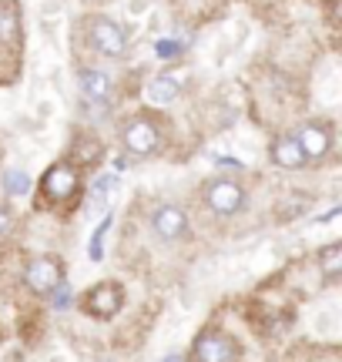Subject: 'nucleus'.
<instances>
[{
    "instance_id": "obj_9",
    "label": "nucleus",
    "mask_w": 342,
    "mask_h": 362,
    "mask_svg": "<svg viewBox=\"0 0 342 362\" xmlns=\"http://www.w3.org/2000/svg\"><path fill=\"white\" fill-rule=\"evenodd\" d=\"M272 161H276L278 168L295 171V168H302L309 158L302 155V148H299V141H295V138H278V141L272 144Z\"/></svg>"
},
{
    "instance_id": "obj_14",
    "label": "nucleus",
    "mask_w": 342,
    "mask_h": 362,
    "mask_svg": "<svg viewBox=\"0 0 342 362\" xmlns=\"http://www.w3.org/2000/svg\"><path fill=\"white\" fill-rule=\"evenodd\" d=\"M319 265H322V272H326L329 279H336V275L342 272V245L322 248V255H319Z\"/></svg>"
},
{
    "instance_id": "obj_12",
    "label": "nucleus",
    "mask_w": 342,
    "mask_h": 362,
    "mask_svg": "<svg viewBox=\"0 0 342 362\" xmlns=\"http://www.w3.org/2000/svg\"><path fill=\"white\" fill-rule=\"evenodd\" d=\"M178 90H182V84H178V78H168V74H161V78H155L151 84L145 88V98L151 104H171L175 98H178Z\"/></svg>"
},
{
    "instance_id": "obj_15",
    "label": "nucleus",
    "mask_w": 342,
    "mask_h": 362,
    "mask_svg": "<svg viewBox=\"0 0 342 362\" xmlns=\"http://www.w3.org/2000/svg\"><path fill=\"white\" fill-rule=\"evenodd\" d=\"M27 188H30V178H27V171L11 168L7 175H4V192H7V194H27Z\"/></svg>"
},
{
    "instance_id": "obj_13",
    "label": "nucleus",
    "mask_w": 342,
    "mask_h": 362,
    "mask_svg": "<svg viewBox=\"0 0 342 362\" xmlns=\"http://www.w3.org/2000/svg\"><path fill=\"white\" fill-rule=\"evenodd\" d=\"M20 37V11L17 4H0V44H13Z\"/></svg>"
},
{
    "instance_id": "obj_11",
    "label": "nucleus",
    "mask_w": 342,
    "mask_h": 362,
    "mask_svg": "<svg viewBox=\"0 0 342 362\" xmlns=\"http://www.w3.org/2000/svg\"><path fill=\"white\" fill-rule=\"evenodd\" d=\"M78 84H81V94H84L88 101H105L107 90H111V81H107V74H101V71H81Z\"/></svg>"
},
{
    "instance_id": "obj_18",
    "label": "nucleus",
    "mask_w": 342,
    "mask_h": 362,
    "mask_svg": "<svg viewBox=\"0 0 342 362\" xmlns=\"http://www.w3.org/2000/svg\"><path fill=\"white\" fill-rule=\"evenodd\" d=\"M11 225H13V215H11V211H7L4 205H0V238L11 232Z\"/></svg>"
},
{
    "instance_id": "obj_4",
    "label": "nucleus",
    "mask_w": 342,
    "mask_h": 362,
    "mask_svg": "<svg viewBox=\"0 0 342 362\" xmlns=\"http://www.w3.org/2000/svg\"><path fill=\"white\" fill-rule=\"evenodd\" d=\"M61 279H64V275H61V265H57L54 259H34L30 265H27V272H24L27 288H30V292H37V296H47Z\"/></svg>"
},
{
    "instance_id": "obj_17",
    "label": "nucleus",
    "mask_w": 342,
    "mask_h": 362,
    "mask_svg": "<svg viewBox=\"0 0 342 362\" xmlns=\"http://www.w3.org/2000/svg\"><path fill=\"white\" fill-rule=\"evenodd\" d=\"M107 228H111V218L101 221V228H98V232H94V238H91V259H94V262H98L101 255H105V248H101V238H105Z\"/></svg>"
},
{
    "instance_id": "obj_10",
    "label": "nucleus",
    "mask_w": 342,
    "mask_h": 362,
    "mask_svg": "<svg viewBox=\"0 0 342 362\" xmlns=\"http://www.w3.org/2000/svg\"><path fill=\"white\" fill-rule=\"evenodd\" d=\"M295 141H299V148H302L305 158H322L326 151H329V131L319 128V124H305L302 134H299Z\"/></svg>"
},
{
    "instance_id": "obj_6",
    "label": "nucleus",
    "mask_w": 342,
    "mask_h": 362,
    "mask_svg": "<svg viewBox=\"0 0 342 362\" xmlns=\"http://www.w3.org/2000/svg\"><path fill=\"white\" fill-rule=\"evenodd\" d=\"M151 228L158 232V238L175 242V238H182V235L188 232V215L175 205H161L158 211L151 215Z\"/></svg>"
},
{
    "instance_id": "obj_19",
    "label": "nucleus",
    "mask_w": 342,
    "mask_h": 362,
    "mask_svg": "<svg viewBox=\"0 0 342 362\" xmlns=\"http://www.w3.org/2000/svg\"><path fill=\"white\" fill-rule=\"evenodd\" d=\"M155 51H158L161 57H171V54H178V44H171V40H158V44H155Z\"/></svg>"
},
{
    "instance_id": "obj_22",
    "label": "nucleus",
    "mask_w": 342,
    "mask_h": 362,
    "mask_svg": "<svg viewBox=\"0 0 342 362\" xmlns=\"http://www.w3.org/2000/svg\"><path fill=\"white\" fill-rule=\"evenodd\" d=\"M165 362H182V359H178V356H168V359H165Z\"/></svg>"
},
{
    "instance_id": "obj_16",
    "label": "nucleus",
    "mask_w": 342,
    "mask_h": 362,
    "mask_svg": "<svg viewBox=\"0 0 342 362\" xmlns=\"http://www.w3.org/2000/svg\"><path fill=\"white\" fill-rule=\"evenodd\" d=\"M47 298H51V309H57V312H64L67 305H71V285L61 279V282L54 285L51 292H47Z\"/></svg>"
},
{
    "instance_id": "obj_1",
    "label": "nucleus",
    "mask_w": 342,
    "mask_h": 362,
    "mask_svg": "<svg viewBox=\"0 0 342 362\" xmlns=\"http://www.w3.org/2000/svg\"><path fill=\"white\" fill-rule=\"evenodd\" d=\"M205 202L218 215H235V211L245 208V192L238 188L235 181H211L205 188Z\"/></svg>"
},
{
    "instance_id": "obj_7",
    "label": "nucleus",
    "mask_w": 342,
    "mask_h": 362,
    "mask_svg": "<svg viewBox=\"0 0 342 362\" xmlns=\"http://www.w3.org/2000/svg\"><path fill=\"white\" fill-rule=\"evenodd\" d=\"M40 188H44V194H47V198H54V202H64V198H71V194L78 192V171L67 168V165H54V168L44 175Z\"/></svg>"
},
{
    "instance_id": "obj_21",
    "label": "nucleus",
    "mask_w": 342,
    "mask_h": 362,
    "mask_svg": "<svg viewBox=\"0 0 342 362\" xmlns=\"http://www.w3.org/2000/svg\"><path fill=\"white\" fill-rule=\"evenodd\" d=\"M218 165H222V168H242V161H232V158H218Z\"/></svg>"
},
{
    "instance_id": "obj_8",
    "label": "nucleus",
    "mask_w": 342,
    "mask_h": 362,
    "mask_svg": "<svg viewBox=\"0 0 342 362\" xmlns=\"http://www.w3.org/2000/svg\"><path fill=\"white\" fill-rule=\"evenodd\" d=\"M124 144H128V151H134V155H151L158 148V128L148 124V121H131L124 128Z\"/></svg>"
},
{
    "instance_id": "obj_20",
    "label": "nucleus",
    "mask_w": 342,
    "mask_h": 362,
    "mask_svg": "<svg viewBox=\"0 0 342 362\" xmlns=\"http://www.w3.org/2000/svg\"><path fill=\"white\" fill-rule=\"evenodd\" d=\"M107 188H114V178H98V181H94V192H98V194L107 192Z\"/></svg>"
},
{
    "instance_id": "obj_3",
    "label": "nucleus",
    "mask_w": 342,
    "mask_h": 362,
    "mask_svg": "<svg viewBox=\"0 0 342 362\" xmlns=\"http://www.w3.org/2000/svg\"><path fill=\"white\" fill-rule=\"evenodd\" d=\"M121 302H124L121 285L105 282V285H98V288H91V292H88V298H84V309L91 312V315H98V319H111V315H118V312H121Z\"/></svg>"
},
{
    "instance_id": "obj_5",
    "label": "nucleus",
    "mask_w": 342,
    "mask_h": 362,
    "mask_svg": "<svg viewBox=\"0 0 342 362\" xmlns=\"http://www.w3.org/2000/svg\"><path fill=\"white\" fill-rule=\"evenodd\" d=\"M91 40L101 54H111V57L124 54V30L114 21H107V17H98L91 24Z\"/></svg>"
},
{
    "instance_id": "obj_2",
    "label": "nucleus",
    "mask_w": 342,
    "mask_h": 362,
    "mask_svg": "<svg viewBox=\"0 0 342 362\" xmlns=\"http://www.w3.org/2000/svg\"><path fill=\"white\" fill-rule=\"evenodd\" d=\"M238 346L222 332H205L195 342V362H235Z\"/></svg>"
}]
</instances>
